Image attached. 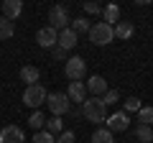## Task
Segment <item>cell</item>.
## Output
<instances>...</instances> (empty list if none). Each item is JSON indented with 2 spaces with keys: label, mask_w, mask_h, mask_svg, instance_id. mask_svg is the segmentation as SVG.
<instances>
[{
  "label": "cell",
  "mask_w": 153,
  "mask_h": 143,
  "mask_svg": "<svg viewBox=\"0 0 153 143\" xmlns=\"http://www.w3.org/2000/svg\"><path fill=\"white\" fill-rule=\"evenodd\" d=\"M82 115L89 123H105L107 120V107H105V102L100 97H87L82 102Z\"/></svg>",
  "instance_id": "6da1fadb"
},
{
  "label": "cell",
  "mask_w": 153,
  "mask_h": 143,
  "mask_svg": "<svg viewBox=\"0 0 153 143\" xmlns=\"http://www.w3.org/2000/svg\"><path fill=\"white\" fill-rule=\"evenodd\" d=\"M89 41H92L94 46H107L115 41V31L112 26H107L105 21L94 23V26H89Z\"/></svg>",
  "instance_id": "7a4b0ae2"
},
{
  "label": "cell",
  "mask_w": 153,
  "mask_h": 143,
  "mask_svg": "<svg viewBox=\"0 0 153 143\" xmlns=\"http://www.w3.org/2000/svg\"><path fill=\"white\" fill-rule=\"evenodd\" d=\"M46 97H49V92H46L44 84H28V87L23 89V102H26L28 107H33V110H38V107L46 102Z\"/></svg>",
  "instance_id": "3957f363"
},
{
  "label": "cell",
  "mask_w": 153,
  "mask_h": 143,
  "mask_svg": "<svg viewBox=\"0 0 153 143\" xmlns=\"http://www.w3.org/2000/svg\"><path fill=\"white\" fill-rule=\"evenodd\" d=\"M49 26L54 28V31H64V28H69L71 18H69V8L66 5H51L49 10Z\"/></svg>",
  "instance_id": "277c9868"
},
{
  "label": "cell",
  "mask_w": 153,
  "mask_h": 143,
  "mask_svg": "<svg viewBox=\"0 0 153 143\" xmlns=\"http://www.w3.org/2000/svg\"><path fill=\"white\" fill-rule=\"evenodd\" d=\"M64 74L71 79V82H82L84 74H87V64H84V59H82V56H71V59H66Z\"/></svg>",
  "instance_id": "5b68a950"
},
{
  "label": "cell",
  "mask_w": 153,
  "mask_h": 143,
  "mask_svg": "<svg viewBox=\"0 0 153 143\" xmlns=\"http://www.w3.org/2000/svg\"><path fill=\"white\" fill-rule=\"evenodd\" d=\"M46 107L51 110V115L61 118L64 112H69V97H66L64 92H51L49 97H46Z\"/></svg>",
  "instance_id": "8992f818"
},
{
  "label": "cell",
  "mask_w": 153,
  "mask_h": 143,
  "mask_svg": "<svg viewBox=\"0 0 153 143\" xmlns=\"http://www.w3.org/2000/svg\"><path fill=\"white\" fill-rule=\"evenodd\" d=\"M56 41H59V31H54L51 26H44L36 33V44L41 46V49H54Z\"/></svg>",
  "instance_id": "52a82bcc"
},
{
  "label": "cell",
  "mask_w": 153,
  "mask_h": 143,
  "mask_svg": "<svg viewBox=\"0 0 153 143\" xmlns=\"http://www.w3.org/2000/svg\"><path fill=\"white\" fill-rule=\"evenodd\" d=\"M0 143H26V136L18 125H5L0 130Z\"/></svg>",
  "instance_id": "ba28073f"
},
{
  "label": "cell",
  "mask_w": 153,
  "mask_h": 143,
  "mask_svg": "<svg viewBox=\"0 0 153 143\" xmlns=\"http://www.w3.org/2000/svg\"><path fill=\"white\" fill-rule=\"evenodd\" d=\"M66 97H69V102H79L82 105L84 100H87V87H84V82H69V89H66Z\"/></svg>",
  "instance_id": "9c48e42d"
},
{
  "label": "cell",
  "mask_w": 153,
  "mask_h": 143,
  "mask_svg": "<svg viewBox=\"0 0 153 143\" xmlns=\"http://www.w3.org/2000/svg\"><path fill=\"white\" fill-rule=\"evenodd\" d=\"M128 123H130V118L125 112H115V115L107 118V130L110 133H123V130H128Z\"/></svg>",
  "instance_id": "30bf717a"
},
{
  "label": "cell",
  "mask_w": 153,
  "mask_h": 143,
  "mask_svg": "<svg viewBox=\"0 0 153 143\" xmlns=\"http://www.w3.org/2000/svg\"><path fill=\"white\" fill-rule=\"evenodd\" d=\"M84 87L92 92V97H100V95L107 92V82H105V77H100V74H92V77L84 82Z\"/></svg>",
  "instance_id": "8fae6325"
},
{
  "label": "cell",
  "mask_w": 153,
  "mask_h": 143,
  "mask_svg": "<svg viewBox=\"0 0 153 143\" xmlns=\"http://www.w3.org/2000/svg\"><path fill=\"white\" fill-rule=\"evenodd\" d=\"M56 46L64 51H71L76 46V33L71 31V28H64V31H59V41H56Z\"/></svg>",
  "instance_id": "7c38bea8"
},
{
  "label": "cell",
  "mask_w": 153,
  "mask_h": 143,
  "mask_svg": "<svg viewBox=\"0 0 153 143\" xmlns=\"http://www.w3.org/2000/svg\"><path fill=\"white\" fill-rule=\"evenodd\" d=\"M21 13H23V3L21 0H5V3H3V18L16 21Z\"/></svg>",
  "instance_id": "4fadbf2b"
},
{
  "label": "cell",
  "mask_w": 153,
  "mask_h": 143,
  "mask_svg": "<svg viewBox=\"0 0 153 143\" xmlns=\"http://www.w3.org/2000/svg\"><path fill=\"white\" fill-rule=\"evenodd\" d=\"M112 31H115V39L128 41L133 33H135V26H133L130 21H120V23H115V26H112Z\"/></svg>",
  "instance_id": "5bb4252c"
},
{
  "label": "cell",
  "mask_w": 153,
  "mask_h": 143,
  "mask_svg": "<svg viewBox=\"0 0 153 143\" xmlns=\"http://www.w3.org/2000/svg\"><path fill=\"white\" fill-rule=\"evenodd\" d=\"M102 18L107 26H115V23H120V5H115V3H110V5L102 8Z\"/></svg>",
  "instance_id": "9a60e30c"
},
{
  "label": "cell",
  "mask_w": 153,
  "mask_h": 143,
  "mask_svg": "<svg viewBox=\"0 0 153 143\" xmlns=\"http://www.w3.org/2000/svg\"><path fill=\"white\" fill-rule=\"evenodd\" d=\"M38 77H41L38 66H31V64H26V66L21 69V79L26 82V87H28V84H38Z\"/></svg>",
  "instance_id": "2e32d148"
},
{
  "label": "cell",
  "mask_w": 153,
  "mask_h": 143,
  "mask_svg": "<svg viewBox=\"0 0 153 143\" xmlns=\"http://www.w3.org/2000/svg\"><path fill=\"white\" fill-rule=\"evenodd\" d=\"M44 130H46V133H51V136L56 138L61 130H64V120H61V118H56V115H51L49 120H46V128H44Z\"/></svg>",
  "instance_id": "e0dca14e"
},
{
  "label": "cell",
  "mask_w": 153,
  "mask_h": 143,
  "mask_svg": "<svg viewBox=\"0 0 153 143\" xmlns=\"http://www.w3.org/2000/svg\"><path fill=\"white\" fill-rule=\"evenodd\" d=\"M13 33H16V26H13V21H8V18L0 16V41L13 39Z\"/></svg>",
  "instance_id": "ac0fdd59"
},
{
  "label": "cell",
  "mask_w": 153,
  "mask_h": 143,
  "mask_svg": "<svg viewBox=\"0 0 153 143\" xmlns=\"http://www.w3.org/2000/svg\"><path fill=\"white\" fill-rule=\"evenodd\" d=\"M138 125H153V107L151 105H143L138 110Z\"/></svg>",
  "instance_id": "d6986e66"
},
{
  "label": "cell",
  "mask_w": 153,
  "mask_h": 143,
  "mask_svg": "<svg viewBox=\"0 0 153 143\" xmlns=\"http://www.w3.org/2000/svg\"><path fill=\"white\" fill-rule=\"evenodd\" d=\"M92 143H115V138H112V133L107 128H97L92 133Z\"/></svg>",
  "instance_id": "ffe728a7"
},
{
  "label": "cell",
  "mask_w": 153,
  "mask_h": 143,
  "mask_svg": "<svg viewBox=\"0 0 153 143\" xmlns=\"http://www.w3.org/2000/svg\"><path fill=\"white\" fill-rule=\"evenodd\" d=\"M135 138H138V143H151V141H153L151 125H138V128H135Z\"/></svg>",
  "instance_id": "44dd1931"
},
{
  "label": "cell",
  "mask_w": 153,
  "mask_h": 143,
  "mask_svg": "<svg viewBox=\"0 0 153 143\" xmlns=\"http://www.w3.org/2000/svg\"><path fill=\"white\" fill-rule=\"evenodd\" d=\"M28 125H31L33 130H41V128L46 125V115H44L41 110H33V115L28 118Z\"/></svg>",
  "instance_id": "7402d4cb"
},
{
  "label": "cell",
  "mask_w": 153,
  "mask_h": 143,
  "mask_svg": "<svg viewBox=\"0 0 153 143\" xmlns=\"http://www.w3.org/2000/svg\"><path fill=\"white\" fill-rule=\"evenodd\" d=\"M140 107H143V102L138 97H128L125 102H123V112H125V115H128V112H138Z\"/></svg>",
  "instance_id": "603a6c76"
},
{
  "label": "cell",
  "mask_w": 153,
  "mask_h": 143,
  "mask_svg": "<svg viewBox=\"0 0 153 143\" xmlns=\"http://www.w3.org/2000/svg\"><path fill=\"white\" fill-rule=\"evenodd\" d=\"M69 28L74 33H89V21H87V18H74Z\"/></svg>",
  "instance_id": "cb8c5ba5"
},
{
  "label": "cell",
  "mask_w": 153,
  "mask_h": 143,
  "mask_svg": "<svg viewBox=\"0 0 153 143\" xmlns=\"http://www.w3.org/2000/svg\"><path fill=\"white\" fill-rule=\"evenodd\" d=\"M100 100L105 102V107H107V105H115L117 100H120V92H117V89H107V92H105Z\"/></svg>",
  "instance_id": "d4e9b609"
},
{
  "label": "cell",
  "mask_w": 153,
  "mask_h": 143,
  "mask_svg": "<svg viewBox=\"0 0 153 143\" xmlns=\"http://www.w3.org/2000/svg\"><path fill=\"white\" fill-rule=\"evenodd\" d=\"M33 143H56V138L51 136V133H46V130H36V136H33Z\"/></svg>",
  "instance_id": "484cf974"
},
{
  "label": "cell",
  "mask_w": 153,
  "mask_h": 143,
  "mask_svg": "<svg viewBox=\"0 0 153 143\" xmlns=\"http://www.w3.org/2000/svg\"><path fill=\"white\" fill-rule=\"evenodd\" d=\"M56 143H74V130H61L56 136Z\"/></svg>",
  "instance_id": "4316f807"
},
{
  "label": "cell",
  "mask_w": 153,
  "mask_h": 143,
  "mask_svg": "<svg viewBox=\"0 0 153 143\" xmlns=\"http://www.w3.org/2000/svg\"><path fill=\"white\" fill-rule=\"evenodd\" d=\"M84 13L87 16H97V13H102V5L100 3H84Z\"/></svg>",
  "instance_id": "83f0119b"
},
{
  "label": "cell",
  "mask_w": 153,
  "mask_h": 143,
  "mask_svg": "<svg viewBox=\"0 0 153 143\" xmlns=\"http://www.w3.org/2000/svg\"><path fill=\"white\" fill-rule=\"evenodd\" d=\"M51 54H54L56 59H66V51H64V49H59V46H54V49H51Z\"/></svg>",
  "instance_id": "f1b7e54d"
},
{
  "label": "cell",
  "mask_w": 153,
  "mask_h": 143,
  "mask_svg": "<svg viewBox=\"0 0 153 143\" xmlns=\"http://www.w3.org/2000/svg\"><path fill=\"white\" fill-rule=\"evenodd\" d=\"M151 143H153V141H151Z\"/></svg>",
  "instance_id": "f546056e"
}]
</instances>
